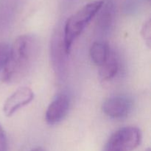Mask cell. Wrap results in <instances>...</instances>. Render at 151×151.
Returning <instances> with one entry per match:
<instances>
[{
    "label": "cell",
    "instance_id": "cell-1",
    "mask_svg": "<svg viewBox=\"0 0 151 151\" xmlns=\"http://www.w3.org/2000/svg\"><path fill=\"white\" fill-rule=\"evenodd\" d=\"M39 45L35 36L22 35L10 47L8 59L3 69L1 80L6 83H14L27 76L36 60Z\"/></svg>",
    "mask_w": 151,
    "mask_h": 151
},
{
    "label": "cell",
    "instance_id": "cell-2",
    "mask_svg": "<svg viewBox=\"0 0 151 151\" xmlns=\"http://www.w3.org/2000/svg\"><path fill=\"white\" fill-rule=\"evenodd\" d=\"M104 1H95L86 4L66 20L63 31V45L66 55H69L74 41L82 33L86 27L97 14Z\"/></svg>",
    "mask_w": 151,
    "mask_h": 151
},
{
    "label": "cell",
    "instance_id": "cell-3",
    "mask_svg": "<svg viewBox=\"0 0 151 151\" xmlns=\"http://www.w3.org/2000/svg\"><path fill=\"white\" fill-rule=\"evenodd\" d=\"M142 134L136 127H125L114 133L106 147L116 151H132L141 143Z\"/></svg>",
    "mask_w": 151,
    "mask_h": 151
},
{
    "label": "cell",
    "instance_id": "cell-4",
    "mask_svg": "<svg viewBox=\"0 0 151 151\" xmlns=\"http://www.w3.org/2000/svg\"><path fill=\"white\" fill-rule=\"evenodd\" d=\"M34 99V92L29 87H22L6 100L3 111L7 116H11L19 109L29 104Z\"/></svg>",
    "mask_w": 151,
    "mask_h": 151
},
{
    "label": "cell",
    "instance_id": "cell-5",
    "mask_svg": "<svg viewBox=\"0 0 151 151\" xmlns=\"http://www.w3.org/2000/svg\"><path fill=\"white\" fill-rule=\"evenodd\" d=\"M131 100L124 96L111 97L106 100L102 106V109L105 114L114 119L126 117L131 112Z\"/></svg>",
    "mask_w": 151,
    "mask_h": 151
},
{
    "label": "cell",
    "instance_id": "cell-6",
    "mask_svg": "<svg viewBox=\"0 0 151 151\" xmlns=\"http://www.w3.org/2000/svg\"><path fill=\"white\" fill-rule=\"evenodd\" d=\"M70 106V100L66 94L58 96L48 106L46 111V121L50 125L60 122L67 114Z\"/></svg>",
    "mask_w": 151,
    "mask_h": 151
},
{
    "label": "cell",
    "instance_id": "cell-7",
    "mask_svg": "<svg viewBox=\"0 0 151 151\" xmlns=\"http://www.w3.org/2000/svg\"><path fill=\"white\" fill-rule=\"evenodd\" d=\"M97 27L102 30H107L111 27L115 16L114 4L111 0L103 3V6L97 13Z\"/></svg>",
    "mask_w": 151,
    "mask_h": 151
},
{
    "label": "cell",
    "instance_id": "cell-8",
    "mask_svg": "<svg viewBox=\"0 0 151 151\" xmlns=\"http://www.w3.org/2000/svg\"><path fill=\"white\" fill-rule=\"evenodd\" d=\"M119 61L112 52H110L109 57L106 59L105 63L100 66L99 76L103 81H108L114 78L119 71Z\"/></svg>",
    "mask_w": 151,
    "mask_h": 151
},
{
    "label": "cell",
    "instance_id": "cell-9",
    "mask_svg": "<svg viewBox=\"0 0 151 151\" xmlns=\"http://www.w3.org/2000/svg\"><path fill=\"white\" fill-rule=\"evenodd\" d=\"M110 52V49L106 43L94 42L90 48V57L94 64L100 66L108 58Z\"/></svg>",
    "mask_w": 151,
    "mask_h": 151
},
{
    "label": "cell",
    "instance_id": "cell-10",
    "mask_svg": "<svg viewBox=\"0 0 151 151\" xmlns=\"http://www.w3.org/2000/svg\"><path fill=\"white\" fill-rule=\"evenodd\" d=\"M10 47L4 42L0 43V70L4 69L10 54Z\"/></svg>",
    "mask_w": 151,
    "mask_h": 151
},
{
    "label": "cell",
    "instance_id": "cell-11",
    "mask_svg": "<svg viewBox=\"0 0 151 151\" xmlns=\"http://www.w3.org/2000/svg\"><path fill=\"white\" fill-rule=\"evenodd\" d=\"M141 34L145 44L147 47H150L151 44V22L150 19L147 20L142 26Z\"/></svg>",
    "mask_w": 151,
    "mask_h": 151
},
{
    "label": "cell",
    "instance_id": "cell-12",
    "mask_svg": "<svg viewBox=\"0 0 151 151\" xmlns=\"http://www.w3.org/2000/svg\"><path fill=\"white\" fill-rule=\"evenodd\" d=\"M0 151H7V136L1 125H0Z\"/></svg>",
    "mask_w": 151,
    "mask_h": 151
},
{
    "label": "cell",
    "instance_id": "cell-13",
    "mask_svg": "<svg viewBox=\"0 0 151 151\" xmlns=\"http://www.w3.org/2000/svg\"><path fill=\"white\" fill-rule=\"evenodd\" d=\"M31 151H44V149L41 147H35V148L32 149Z\"/></svg>",
    "mask_w": 151,
    "mask_h": 151
},
{
    "label": "cell",
    "instance_id": "cell-14",
    "mask_svg": "<svg viewBox=\"0 0 151 151\" xmlns=\"http://www.w3.org/2000/svg\"><path fill=\"white\" fill-rule=\"evenodd\" d=\"M104 151H116V150H113V149H111V148H109V147H105Z\"/></svg>",
    "mask_w": 151,
    "mask_h": 151
},
{
    "label": "cell",
    "instance_id": "cell-15",
    "mask_svg": "<svg viewBox=\"0 0 151 151\" xmlns=\"http://www.w3.org/2000/svg\"><path fill=\"white\" fill-rule=\"evenodd\" d=\"M145 151H151V150H150V148H147V150H146Z\"/></svg>",
    "mask_w": 151,
    "mask_h": 151
},
{
    "label": "cell",
    "instance_id": "cell-16",
    "mask_svg": "<svg viewBox=\"0 0 151 151\" xmlns=\"http://www.w3.org/2000/svg\"><path fill=\"white\" fill-rule=\"evenodd\" d=\"M149 1H150V0H149Z\"/></svg>",
    "mask_w": 151,
    "mask_h": 151
}]
</instances>
